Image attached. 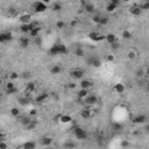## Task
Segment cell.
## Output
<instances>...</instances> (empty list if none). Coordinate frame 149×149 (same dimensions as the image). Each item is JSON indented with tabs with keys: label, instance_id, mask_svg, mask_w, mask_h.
I'll use <instances>...</instances> for the list:
<instances>
[{
	"label": "cell",
	"instance_id": "cell-33",
	"mask_svg": "<svg viewBox=\"0 0 149 149\" xmlns=\"http://www.w3.org/2000/svg\"><path fill=\"white\" fill-rule=\"evenodd\" d=\"M53 11H55V12H59L61 9H62V5L59 4V2H55V4H53Z\"/></svg>",
	"mask_w": 149,
	"mask_h": 149
},
{
	"label": "cell",
	"instance_id": "cell-45",
	"mask_svg": "<svg viewBox=\"0 0 149 149\" xmlns=\"http://www.w3.org/2000/svg\"><path fill=\"white\" fill-rule=\"evenodd\" d=\"M13 87H15V85H14L13 81H9V83L6 84V90H9V88H13Z\"/></svg>",
	"mask_w": 149,
	"mask_h": 149
},
{
	"label": "cell",
	"instance_id": "cell-11",
	"mask_svg": "<svg viewBox=\"0 0 149 149\" xmlns=\"http://www.w3.org/2000/svg\"><path fill=\"white\" fill-rule=\"evenodd\" d=\"M129 12H130V14H132V15H134V16H140L143 11L140 8V6H133V7H130Z\"/></svg>",
	"mask_w": 149,
	"mask_h": 149
},
{
	"label": "cell",
	"instance_id": "cell-15",
	"mask_svg": "<svg viewBox=\"0 0 149 149\" xmlns=\"http://www.w3.org/2000/svg\"><path fill=\"white\" fill-rule=\"evenodd\" d=\"M146 120H147V116L143 115V114H141V115L135 116V118L133 119V122L134 123H143V122H146Z\"/></svg>",
	"mask_w": 149,
	"mask_h": 149
},
{
	"label": "cell",
	"instance_id": "cell-28",
	"mask_svg": "<svg viewBox=\"0 0 149 149\" xmlns=\"http://www.w3.org/2000/svg\"><path fill=\"white\" fill-rule=\"evenodd\" d=\"M74 55H76L77 57H84V56H85V53H84V49H81V48H77L76 50H74Z\"/></svg>",
	"mask_w": 149,
	"mask_h": 149
},
{
	"label": "cell",
	"instance_id": "cell-26",
	"mask_svg": "<svg viewBox=\"0 0 149 149\" xmlns=\"http://www.w3.org/2000/svg\"><path fill=\"white\" fill-rule=\"evenodd\" d=\"M19 102H20V105H22V106H26V105L29 104V98H28L27 95H25V97H20L19 98Z\"/></svg>",
	"mask_w": 149,
	"mask_h": 149
},
{
	"label": "cell",
	"instance_id": "cell-29",
	"mask_svg": "<svg viewBox=\"0 0 149 149\" xmlns=\"http://www.w3.org/2000/svg\"><path fill=\"white\" fill-rule=\"evenodd\" d=\"M99 35L97 32H91L90 34H88V37H90L91 40H93V41H97L98 42V39H99Z\"/></svg>",
	"mask_w": 149,
	"mask_h": 149
},
{
	"label": "cell",
	"instance_id": "cell-7",
	"mask_svg": "<svg viewBox=\"0 0 149 149\" xmlns=\"http://www.w3.org/2000/svg\"><path fill=\"white\" fill-rule=\"evenodd\" d=\"M71 77L74 79H81L84 77V71L81 69H74L71 71Z\"/></svg>",
	"mask_w": 149,
	"mask_h": 149
},
{
	"label": "cell",
	"instance_id": "cell-43",
	"mask_svg": "<svg viewBox=\"0 0 149 149\" xmlns=\"http://www.w3.org/2000/svg\"><path fill=\"white\" fill-rule=\"evenodd\" d=\"M129 146V142L128 141H126V140H122V141H121V148L122 149H125L126 147H128Z\"/></svg>",
	"mask_w": 149,
	"mask_h": 149
},
{
	"label": "cell",
	"instance_id": "cell-24",
	"mask_svg": "<svg viewBox=\"0 0 149 149\" xmlns=\"http://www.w3.org/2000/svg\"><path fill=\"white\" fill-rule=\"evenodd\" d=\"M61 66L58 64H55V65H53V66L50 68V73L51 74H58L61 72Z\"/></svg>",
	"mask_w": 149,
	"mask_h": 149
},
{
	"label": "cell",
	"instance_id": "cell-25",
	"mask_svg": "<svg viewBox=\"0 0 149 149\" xmlns=\"http://www.w3.org/2000/svg\"><path fill=\"white\" fill-rule=\"evenodd\" d=\"M40 32H41V28H40V27H36V28H34V29H33L28 35H29L30 37H34V39H36V37L39 36Z\"/></svg>",
	"mask_w": 149,
	"mask_h": 149
},
{
	"label": "cell",
	"instance_id": "cell-47",
	"mask_svg": "<svg viewBox=\"0 0 149 149\" xmlns=\"http://www.w3.org/2000/svg\"><path fill=\"white\" fill-rule=\"evenodd\" d=\"M35 44H36V46H39V47L42 44V40H41V37H40V36H37L36 39H35Z\"/></svg>",
	"mask_w": 149,
	"mask_h": 149
},
{
	"label": "cell",
	"instance_id": "cell-31",
	"mask_svg": "<svg viewBox=\"0 0 149 149\" xmlns=\"http://www.w3.org/2000/svg\"><path fill=\"white\" fill-rule=\"evenodd\" d=\"M139 6H140V8H141L142 11H148L149 9V1H142Z\"/></svg>",
	"mask_w": 149,
	"mask_h": 149
},
{
	"label": "cell",
	"instance_id": "cell-19",
	"mask_svg": "<svg viewBox=\"0 0 149 149\" xmlns=\"http://www.w3.org/2000/svg\"><path fill=\"white\" fill-rule=\"evenodd\" d=\"M59 121L62 123H69L72 121V118L70 115H68V114H63V115L59 116Z\"/></svg>",
	"mask_w": 149,
	"mask_h": 149
},
{
	"label": "cell",
	"instance_id": "cell-40",
	"mask_svg": "<svg viewBox=\"0 0 149 149\" xmlns=\"http://www.w3.org/2000/svg\"><path fill=\"white\" fill-rule=\"evenodd\" d=\"M94 56H88L87 58H86V63H87V65H91L92 66V64H93V61H94Z\"/></svg>",
	"mask_w": 149,
	"mask_h": 149
},
{
	"label": "cell",
	"instance_id": "cell-22",
	"mask_svg": "<svg viewBox=\"0 0 149 149\" xmlns=\"http://www.w3.org/2000/svg\"><path fill=\"white\" fill-rule=\"evenodd\" d=\"M106 41L108 42L109 44H113L116 42V36L114 34H112V33H109V34L106 35Z\"/></svg>",
	"mask_w": 149,
	"mask_h": 149
},
{
	"label": "cell",
	"instance_id": "cell-32",
	"mask_svg": "<svg viewBox=\"0 0 149 149\" xmlns=\"http://www.w3.org/2000/svg\"><path fill=\"white\" fill-rule=\"evenodd\" d=\"M122 39L130 40V39H132V33H130L129 30H123V32H122Z\"/></svg>",
	"mask_w": 149,
	"mask_h": 149
},
{
	"label": "cell",
	"instance_id": "cell-3",
	"mask_svg": "<svg viewBox=\"0 0 149 149\" xmlns=\"http://www.w3.org/2000/svg\"><path fill=\"white\" fill-rule=\"evenodd\" d=\"M47 9H48V6H47L43 1H37L34 4V11L36 12V13H43Z\"/></svg>",
	"mask_w": 149,
	"mask_h": 149
},
{
	"label": "cell",
	"instance_id": "cell-5",
	"mask_svg": "<svg viewBox=\"0 0 149 149\" xmlns=\"http://www.w3.org/2000/svg\"><path fill=\"white\" fill-rule=\"evenodd\" d=\"M83 102L86 105H95L98 102V98H97V95H94V94H88L87 97L83 100Z\"/></svg>",
	"mask_w": 149,
	"mask_h": 149
},
{
	"label": "cell",
	"instance_id": "cell-49",
	"mask_svg": "<svg viewBox=\"0 0 149 149\" xmlns=\"http://www.w3.org/2000/svg\"><path fill=\"white\" fill-rule=\"evenodd\" d=\"M102 143H104V137L99 136L98 137V144H99V146H102Z\"/></svg>",
	"mask_w": 149,
	"mask_h": 149
},
{
	"label": "cell",
	"instance_id": "cell-20",
	"mask_svg": "<svg viewBox=\"0 0 149 149\" xmlns=\"http://www.w3.org/2000/svg\"><path fill=\"white\" fill-rule=\"evenodd\" d=\"M7 14L9 15V18H15V16L19 15V11L16 8H14V7H9Z\"/></svg>",
	"mask_w": 149,
	"mask_h": 149
},
{
	"label": "cell",
	"instance_id": "cell-27",
	"mask_svg": "<svg viewBox=\"0 0 149 149\" xmlns=\"http://www.w3.org/2000/svg\"><path fill=\"white\" fill-rule=\"evenodd\" d=\"M63 147H64L65 149H74L76 148V143L72 141H66L64 144H63Z\"/></svg>",
	"mask_w": 149,
	"mask_h": 149
},
{
	"label": "cell",
	"instance_id": "cell-9",
	"mask_svg": "<svg viewBox=\"0 0 149 149\" xmlns=\"http://www.w3.org/2000/svg\"><path fill=\"white\" fill-rule=\"evenodd\" d=\"M35 87H36V84H35L34 81H29V83H27V85H26V91H25L26 95L28 97L33 91H35Z\"/></svg>",
	"mask_w": 149,
	"mask_h": 149
},
{
	"label": "cell",
	"instance_id": "cell-13",
	"mask_svg": "<svg viewBox=\"0 0 149 149\" xmlns=\"http://www.w3.org/2000/svg\"><path fill=\"white\" fill-rule=\"evenodd\" d=\"M49 98V94L47 92H43V93H41V94H39L36 98H35V101L36 102H39V104H42V102L44 101V100H47Z\"/></svg>",
	"mask_w": 149,
	"mask_h": 149
},
{
	"label": "cell",
	"instance_id": "cell-37",
	"mask_svg": "<svg viewBox=\"0 0 149 149\" xmlns=\"http://www.w3.org/2000/svg\"><path fill=\"white\" fill-rule=\"evenodd\" d=\"M100 65H101V62H100V59H99V58L95 57V58H94V61H93L92 66H93V68H99Z\"/></svg>",
	"mask_w": 149,
	"mask_h": 149
},
{
	"label": "cell",
	"instance_id": "cell-17",
	"mask_svg": "<svg viewBox=\"0 0 149 149\" xmlns=\"http://www.w3.org/2000/svg\"><path fill=\"white\" fill-rule=\"evenodd\" d=\"M113 90L118 93H122L123 91H125V85H123L122 83H116L115 85L113 86Z\"/></svg>",
	"mask_w": 149,
	"mask_h": 149
},
{
	"label": "cell",
	"instance_id": "cell-38",
	"mask_svg": "<svg viewBox=\"0 0 149 149\" xmlns=\"http://www.w3.org/2000/svg\"><path fill=\"white\" fill-rule=\"evenodd\" d=\"M64 27H65L64 21H57V22H56V28H58V29H63Z\"/></svg>",
	"mask_w": 149,
	"mask_h": 149
},
{
	"label": "cell",
	"instance_id": "cell-2",
	"mask_svg": "<svg viewBox=\"0 0 149 149\" xmlns=\"http://www.w3.org/2000/svg\"><path fill=\"white\" fill-rule=\"evenodd\" d=\"M73 134H74V136H76L77 140H85L86 137H87L86 130L84 129V128L79 127V126H77V127L73 128Z\"/></svg>",
	"mask_w": 149,
	"mask_h": 149
},
{
	"label": "cell",
	"instance_id": "cell-42",
	"mask_svg": "<svg viewBox=\"0 0 149 149\" xmlns=\"http://www.w3.org/2000/svg\"><path fill=\"white\" fill-rule=\"evenodd\" d=\"M128 58H129V59H135V58H136V53H135V51H129V53H128Z\"/></svg>",
	"mask_w": 149,
	"mask_h": 149
},
{
	"label": "cell",
	"instance_id": "cell-6",
	"mask_svg": "<svg viewBox=\"0 0 149 149\" xmlns=\"http://www.w3.org/2000/svg\"><path fill=\"white\" fill-rule=\"evenodd\" d=\"M119 5H120V1H119V0H111V2H109L106 7V11L108 12V13H112V12L115 11L116 7H118Z\"/></svg>",
	"mask_w": 149,
	"mask_h": 149
},
{
	"label": "cell",
	"instance_id": "cell-4",
	"mask_svg": "<svg viewBox=\"0 0 149 149\" xmlns=\"http://www.w3.org/2000/svg\"><path fill=\"white\" fill-rule=\"evenodd\" d=\"M32 14L29 13H22L20 14V16H19V21H20L22 25H28V23L32 22Z\"/></svg>",
	"mask_w": 149,
	"mask_h": 149
},
{
	"label": "cell",
	"instance_id": "cell-30",
	"mask_svg": "<svg viewBox=\"0 0 149 149\" xmlns=\"http://www.w3.org/2000/svg\"><path fill=\"white\" fill-rule=\"evenodd\" d=\"M112 129L115 130V132H119V130L122 129V125H121V123H118V122H113L112 123Z\"/></svg>",
	"mask_w": 149,
	"mask_h": 149
},
{
	"label": "cell",
	"instance_id": "cell-18",
	"mask_svg": "<svg viewBox=\"0 0 149 149\" xmlns=\"http://www.w3.org/2000/svg\"><path fill=\"white\" fill-rule=\"evenodd\" d=\"M84 9H85V12L86 13H90V14H93L94 13V11H95V6L93 4H86V6L84 7Z\"/></svg>",
	"mask_w": 149,
	"mask_h": 149
},
{
	"label": "cell",
	"instance_id": "cell-36",
	"mask_svg": "<svg viewBox=\"0 0 149 149\" xmlns=\"http://www.w3.org/2000/svg\"><path fill=\"white\" fill-rule=\"evenodd\" d=\"M9 113H11L13 116H19V114H20V111H19V108H16V107H13V108H11Z\"/></svg>",
	"mask_w": 149,
	"mask_h": 149
},
{
	"label": "cell",
	"instance_id": "cell-21",
	"mask_svg": "<svg viewBox=\"0 0 149 149\" xmlns=\"http://www.w3.org/2000/svg\"><path fill=\"white\" fill-rule=\"evenodd\" d=\"M80 88H85V90H87L88 87H91L92 86V83H91L90 80H87V79H83V80L80 81Z\"/></svg>",
	"mask_w": 149,
	"mask_h": 149
},
{
	"label": "cell",
	"instance_id": "cell-41",
	"mask_svg": "<svg viewBox=\"0 0 149 149\" xmlns=\"http://www.w3.org/2000/svg\"><path fill=\"white\" fill-rule=\"evenodd\" d=\"M100 19H101V16H100V15H97V14H94V15L92 16V20H93V22L98 23V25H99V22H100Z\"/></svg>",
	"mask_w": 149,
	"mask_h": 149
},
{
	"label": "cell",
	"instance_id": "cell-14",
	"mask_svg": "<svg viewBox=\"0 0 149 149\" xmlns=\"http://www.w3.org/2000/svg\"><path fill=\"white\" fill-rule=\"evenodd\" d=\"M87 95H88V91L85 90V88H80V90L77 92V97H78L80 100H84Z\"/></svg>",
	"mask_w": 149,
	"mask_h": 149
},
{
	"label": "cell",
	"instance_id": "cell-46",
	"mask_svg": "<svg viewBox=\"0 0 149 149\" xmlns=\"http://www.w3.org/2000/svg\"><path fill=\"white\" fill-rule=\"evenodd\" d=\"M9 78H11V79H18L19 78V73H16V72H12V73L9 74Z\"/></svg>",
	"mask_w": 149,
	"mask_h": 149
},
{
	"label": "cell",
	"instance_id": "cell-55",
	"mask_svg": "<svg viewBox=\"0 0 149 149\" xmlns=\"http://www.w3.org/2000/svg\"><path fill=\"white\" fill-rule=\"evenodd\" d=\"M47 149H54V148H47Z\"/></svg>",
	"mask_w": 149,
	"mask_h": 149
},
{
	"label": "cell",
	"instance_id": "cell-10",
	"mask_svg": "<svg viewBox=\"0 0 149 149\" xmlns=\"http://www.w3.org/2000/svg\"><path fill=\"white\" fill-rule=\"evenodd\" d=\"M94 113V111L93 109H90V108H84L83 111L80 112V116L84 119H88L92 116V114Z\"/></svg>",
	"mask_w": 149,
	"mask_h": 149
},
{
	"label": "cell",
	"instance_id": "cell-23",
	"mask_svg": "<svg viewBox=\"0 0 149 149\" xmlns=\"http://www.w3.org/2000/svg\"><path fill=\"white\" fill-rule=\"evenodd\" d=\"M36 148V143L33 141H27L23 143V149H35Z\"/></svg>",
	"mask_w": 149,
	"mask_h": 149
},
{
	"label": "cell",
	"instance_id": "cell-39",
	"mask_svg": "<svg viewBox=\"0 0 149 149\" xmlns=\"http://www.w3.org/2000/svg\"><path fill=\"white\" fill-rule=\"evenodd\" d=\"M107 22H108V18H107V16H101V19H100V22H99V25L105 26V25H107Z\"/></svg>",
	"mask_w": 149,
	"mask_h": 149
},
{
	"label": "cell",
	"instance_id": "cell-1",
	"mask_svg": "<svg viewBox=\"0 0 149 149\" xmlns=\"http://www.w3.org/2000/svg\"><path fill=\"white\" fill-rule=\"evenodd\" d=\"M49 54H50L51 56L65 55V54H68V48L64 44H54V46L49 49Z\"/></svg>",
	"mask_w": 149,
	"mask_h": 149
},
{
	"label": "cell",
	"instance_id": "cell-50",
	"mask_svg": "<svg viewBox=\"0 0 149 149\" xmlns=\"http://www.w3.org/2000/svg\"><path fill=\"white\" fill-rule=\"evenodd\" d=\"M107 59H108L109 62H113V61H114V56L109 54V55H107Z\"/></svg>",
	"mask_w": 149,
	"mask_h": 149
},
{
	"label": "cell",
	"instance_id": "cell-12",
	"mask_svg": "<svg viewBox=\"0 0 149 149\" xmlns=\"http://www.w3.org/2000/svg\"><path fill=\"white\" fill-rule=\"evenodd\" d=\"M12 40V34L11 33H1L0 34V42L5 43V42H8Z\"/></svg>",
	"mask_w": 149,
	"mask_h": 149
},
{
	"label": "cell",
	"instance_id": "cell-48",
	"mask_svg": "<svg viewBox=\"0 0 149 149\" xmlns=\"http://www.w3.org/2000/svg\"><path fill=\"white\" fill-rule=\"evenodd\" d=\"M0 149H7V144L5 141H0Z\"/></svg>",
	"mask_w": 149,
	"mask_h": 149
},
{
	"label": "cell",
	"instance_id": "cell-8",
	"mask_svg": "<svg viewBox=\"0 0 149 149\" xmlns=\"http://www.w3.org/2000/svg\"><path fill=\"white\" fill-rule=\"evenodd\" d=\"M19 42H20V47L22 49H26L29 47V43H30V40L28 36H22L20 37V40H19Z\"/></svg>",
	"mask_w": 149,
	"mask_h": 149
},
{
	"label": "cell",
	"instance_id": "cell-16",
	"mask_svg": "<svg viewBox=\"0 0 149 149\" xmlns=\"http://www.w3.org/2000/svg\"><path fill=\"white\" fill-rule=\"evenodd\" d=\"M51 143H53V139H51L50 136H44V137H42V140H41V144H42V146L49 147Z\"/></svg>",
	"mask_w": 149,
	"mask_h": 149
},
{
	"label": "cell",
	"instance_id": "cell-44",
	"mask_svg": "<svg viewBox=\"0 0 149 149\" xmlns=\"http://www.w3.org/2000/svg\"><path fill=\"white\" fill-rule=\"evenodd\" d=\"M119 47H120V44H119L118 42H115V43L111 44V49H112V50H118Z\"/></svg>",
	"mask_w": 149,
	"mask_h": 149
},
{
	"label": "cell",
	"instance_id": "cell-34",
	"mask_svg": "<svg viewBox=\"0 0 149 149\" xmlns=\"http://www.w3.org/2000/svg\"><path fill=\"white\" fill-rule=\"evenodd\" d=\"M19 92V90H18V87H13V88H9V90H6V93L8 95H13V94H15V93H18Z\"/></svg>",
	"mask_w": 149,
	"mask_h": 149
},
{
	"label": "cell",
	"instance_id": "cell-54",
	"mask_svg": "<svg viewBox=\"0 0 149 149\" xmlns=\"http://www.w3.org/2000/svg\"><path fill=\"white\" fill-rule=\"evenodd\" d=\"M146 130H147V132H149V125H147V127H146Z\"/></svg>",
	"mask_w": 149,
	"mask_h": 149
},
{
	"label": "cell",
	"instance_id": "cell-51",
	"mask_svg": "<svg viewBox=\"0 0 149 149\" xmlns=\"http://www.w3.org/2000/svg\"><path fill=\"white\" fill-rule=\"evenodd\" d=\"M69 88H76V84L74 83H69Z\"/></svg>",
	"mask_w": 149,
	"mask_h": 149
},
{
	"label": "cell",
	"instance_id": "cell-35",
	"mask_svg": "<svg viewBox=\"0 0 149 149\" xmlns=\"http://www.w3.org/2000/svg\"><path fill=\"white\" fill-rule=\"evenodd\" d=\"M26 127H27V129H28V130H33V129H34V128H35V127H36V121L32 120V121H30L29 123H28L27 126H26Z\"/></svg>",
	"mask_w": 149,
	"mask_h": 149
},
{
	"label": "cell",
	"instance_id": "cell-53",
	"mask_svg": "<svg viewBox=\"0 0 149 149\" xmlns=\"http://www.w3.org/2000/svg\"><path fill=\"white\" fill-rule=\"evenodd\" d=\"M76 25H77L76 21H71V26H76Z\"/></svg>",
	"mask_w": 149,
	"mask_h": 149
},
{
	"label": "cell",
	"instance_id": "cell-52",
	"mask_svg": "<svg viewBox=\"0 0 149 149\" xmlns=\"http://www.w3.org/2000/svg\"><path fill=\"white\" fill-rule=\"evenodd\" d=\"M36 109H35V108H33L32 109V111H30V115H35V114H36Z\"/></svg>",
	"mask_w": 149,
	"mask_h": 149
}]
</instances>
